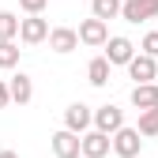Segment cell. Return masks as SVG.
<instances>
[{
  "label": "cell",
  "mask_w": 158,
  "mask_h": 158,
  "mask_svg": "<svg viewBox=\"0 0 158 158\" xmlns=\"http://www.w3.org/2000/svg\"><path fill=\"white\" fill-rule=\"evenodd\" d=\"M106 60H109V68H117V64H124L128 68V60H132V56H135V45L128 42V38H121V34H113L109 38V42H106Z\"/></svg>",
  "instance_id": "obj_7"
},
{
  "label": "cell",
  "mask_w": 158,
  "mask_h": 158,
  "mask_svg": "<svg viewBox=\"0 0 158 158\" xmlns=\"http://www.w3.org/2000/svg\"><path fill=\"white\" fill-rule=\"evenodd\" d=\"M19 38V15L0 11V42H15Z\"/></svg>",
  "instance_id": "obj_16"
},
{
  "label": "cell",
  "mask_w": 158,
  "mask_h": 158,
  "mask_svg": "<svg viewBox=\"0 0 158 158\" xmlns=\"http://www.w3.org/2000/svg\"><path fill=\"white\" fill-rule=\"evenodd\" d=\"M45 42H49V49H53V53H60V56H64V53H72V49H79V38H75V30H72V27H53Z\"/></svg>",
  "instance_id": "obj_10"
},
{
  "label": "cell",
  "mask_w": 158,
  "mask_h": 158,
  "mask_svg": "<svg viewBox=\"0 0 158 158\" xmlns=\"http://www.w3.org/2000/svg\"><path fill=\"white\" fill-rule=\"evenodd\" d=\"M109 154V135H102V132H83L79 135V158H106Z\"/></svg>",
  "instance_id": "obj_8"
},
{
  "label": "cell",
  "mask_w": 158,
  "mask_h": 158,
  "mask_svg": "<svg viewBox=\"0 0 158 158\" xmlns=\"http://www.w3.org/2000/svg\"><path fill=\"white\" fill-rule=\"evenodd\" d=\"M0 158H19V154L15 151H0Z\"/></svg>",
  "instance_id": "obj_22"
},
{
  "label": "cell",
  "mask_w": 158,
  "mask_h": 158,
  "mask_svg": "<svg viewBox=\"0 0 158 158\" xmlns=\"http://www.w3.org/2000/svg\"><path fill=\"white\" fill-rule=\"evenodd\" d=\"M19 53H23V49H19L15 42H0V68H4V72L15 68L19 64Z\"/></svg>",
  "instance_id": "obj_18"
},
{
  "label": "cell",
  "mask_w": 158,
  "mask_h": 158,
  "mask_svg": "<svg viewBox=\"0 0 158 158\" xmlns=\"http://www.w3.org/2000/svg\"><path fill=\"white\" fill-rule=\"evenodd\" d=\"M45 38H49V23L42 15L19 19V42H23V45H38V42H45Z\"/></svg>",
  "instance_id": "obj_6"
},
{
  "label": "cell",
  "mask_w": 158,
  "mask_h": 158,
  "mask_svg": "<svg viewBox=\"0 0 158 158\" xmlns=\"http://www.w3.org/2000/svg\"><path fill=\"white\" fill-rule=\"evenodd\" d=\"M11 106V98H8V79H0V109Z\"/></svg>",
  "instance_id": "obj_21"
},
{
  "label": "cell",
  "mask_w": 158,
  "mask_h": 158,
  "mask_svg": "<svg viewBox=\"0 0 158 158\" xmlns=\"http://www.w3.org/2000/svg\"><path fill=\"white\" fill-rule=\"evenodd\" d=\"M75 38H79L83 45L98 49V45L109 42V23H102V19H83V23H79V30H75Z\"/></svg>",
  "instance_id": "obj_5"
},
{
  "label": "cell",
  "mask_w": 158,
  "mask_h": 158,
  "mask_svg": "<svg viewBox=\"0 0 158 158\" xmlns=\"http://www.w3.org/2000/svg\"><path fill=\"white\" fill-rule=\"evenodd\" d=\"M121 15V0H90V19H102V23H109V19Z\"/></svg>",
  "instance_id": "obj_15"
},
{
  "label": "cell",
  "mask_w": 158,
  "mask_h": 158,
  "mask_svg": "<svg viewBox=\"0 0 158 158\" xmlns=\"http://www.w3.org/2000/svg\"><path fill=\"white\" fill-rule=\"evenodd\" d=\"M128 75L135 79V87H139V83H154V79H158V60H151V56H143V53H135L132 60H128Z\"/></svg>",
  "instance_id": "obj_9"
},
{
  "label": "cell",
  "mask_w": 158,
  "mask_h": 158,
  "mask_svg": "<svg viewBox=\"0 0 158 158\" xmlns=\"http://www.w3.org/2000/svg\"><path fill=\"white\" fill-rule=\"evenodd\" d=\"M90 128H94V132H102V135L121 132V128H124V109H117L113 102L98 106V109H94V117H90Z\"/></svg>",
  "instance_id": "obj_1"
},
{
  "label": "cell",
  "mask_w": 158,
  "mask_h": 158,
  "mask_svg": "<svg viewBox=\"0 0 158 158\" xmlns=\"http://www.w3.org/2000/svg\"><path fill=\"white\" fill-rule=\"evenodd\" d=\"M109 151H113L117 158H135V154L143 151V135L135 132V128L124 124L121 132H113V135H109Z\"/></svg>",
  "instance_id": "obj_2"
},
{
  "label": "cell",
  "mask_w": 158,
  "mask_h": 158,
  "mask_svg": "<svg viewBox=\"0 0 158 158\" xmlns=\"http://www.w3.org/2000/svg\"><path fill=\"white\" fill-rule=\"evenodd\" d=\"M135 132H139V135H158V106L139 113V124H135Z\"/></svg>",
  "instance_id": "obj_17"
},
{
  "label": "cell",
  "mask_w": 158,
  "mask_h": 158,
  "mask_svg": "<svg viewBox=\"0 0 158 158\" xmlns=\"http://www.w3.org/2000/svg\"><path fill=\"white\" fill-rule=\"evenodd\" d=\"M128 98H132V106L139 109V113H143V109H154V106H158V83H139V87H132Z\"/></svg>",
  "instance_id": "obj_13"
},
{
  "label": "cell",
  "mask_w": 158,
  "mask_h": 158,
  "mask_svg": "<svg viewBox=\"0 0 158 158\" xmlns=\"http://www.w3.org/2000/svg\"><path fill=\"white\" fill-rule=\"evenodd\" d=\"M109 72H113V68H109L106 56H94V60L87 64V83H90V87H106V83H109Z\"/></svg>",
  "instance_id": "obj_14"
},
{
  "label": "cell",
  "mask_w": 158,
  "mask_h": 158,
  "mask_svg": "<svg viewBox=\"0 0 158 158\" xmlns=\"http://www.w3.org/2000/svg\"><path fill=\"white\" fill-rule=\"evenodd\" d=\"M49 143H53V154H56V158H79V135H72V132H64V128L53 132Z\"/></svg>",
  "instance_id": "obj_12"
},
{
  "label": "cell",
  "mask_w": 158,
  "mask_h": 158,
  "mask_svg": "<svg viewBox=\"0 0 158 158\" xmlns=\"http://www.w3.org/2000/svg\"><path fill=\"white\" fill-rule=\"evenodd\" d=\"M139 49H143V56H151V60H158V30H151L143 42H139Z\"/></svg>",
  "instance_id": "obj_19"
},
{
  "label": "cell",
  "mask_w": 158,
  "mask_h": 158,
  "mask_svg": "<svg viewBox=\"0 0 158 158\" xmlns=\"http://www.w3.org/2000/svg\"><path fill=\"white\" fill-rule=\"evenodd\" d=\"M8 98H11L15 106H27L30 98H34V83H30V75H27V72H19V75L8 79Z\"/></svg>",
  "instance_id": "obj_11"
},
{
  "label": "cell",
  "mask_w": 158,
  "mask_h": 158,
  "mask_svg": "<svg viewBox=\"0 0 158 158\" xmlns=\"http://www.w3.org/2000/svg\"><path fill=\"white\" fill-rule=\"evenodd\" d=\"M121 19H124V23L158 19V0H121Z\"/></svg>",
  "instance_id": "obj_3"
},
{
  "label": "cell",
  "mask_w": 158,
  "mask_h": 158,
  "mask_svg": "<svg viewBox=\"0 0 158 158\" xmlns=\"http://www.w3.org/2000/svg\"><path fill=\"white\" fill-rule=\"evenodd\" d=\"M90 117H94V109H90V106H83V102H72V106L64 109V132H72V135H83V132H90Z\"/></svg>",
  "instance_id": "obj_4"
},
{
  "label": "cell",
  "mask_w": 158,
  "mask_h": 158,
  "mask_svg": "<svg viewBox=\"0 0 158 158\" xmlns=\"http://www.w3.org/2000/svg\"><path fill=\"white\" fill-rule=\"evenodd\" d=\"M19 8H23L27 15H42L49 8V0H19Z\"/></svg>",
  "instance_id": "obj_20"
}]
</instances>
